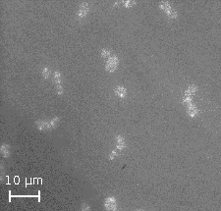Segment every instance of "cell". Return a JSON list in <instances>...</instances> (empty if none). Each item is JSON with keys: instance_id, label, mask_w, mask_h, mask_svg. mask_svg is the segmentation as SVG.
Returning a JSON list of instances; mask_svg holds the SVG:
<instances>
[{"instance_id": "6da1fadb", "label": "cell", "mask_w": 221, "mask_h": 211, "mask_svg": "<svg viewBox=\"0 0 221 211\" xmlns=\"http://www.w3.org/2000/svg\"><path fill=\"white\" fill-rule=\"evenodd\" d=\"M59 124V118H54L49 122H44V121H38L36 122V127L39 130H51L54 129Z\"/></svg>"}, {"instance_id": "7a4b0ae2", "label": "cell", "mask_w": 221, "mask_h": 211, "mask_svg": "<svg viewBox=\"0 0 221 211\" xmlns=\"http://www.w3.org/2000/svg\"><path fill=\"white\" fill-rule=\"evenodd\" d=\"M118 58H117V56H113V57H110L109 58V60L107 61L106 63V70L108 71V72H114L115 70L117 69V66H118Z\"/></svg>"}, {"instance_id": "3957f363", "label": "cell", "mask_w": 221, "mask_h": 211, "mask_svg": "<svg viewBox=\"0 0 221 211\" xmlns=\"http://www.w3.org/2000/svg\"><path fill=\"white\" fill-rule=\"evenodd\" d=\"M88 13V3H85V2H84L83 4L80 6V9H79V11H78V18H79V19H84V18L87 17Z\"/></svg>"}, {"instance_id": "277c9868", "label": "cell", "mask_w": 221, "mask_h": 211, "mask_svg": "<svg viewBox=\"0 0 221 211\" xmlns=\"http://www.w3.org/2000/svg\"><path fill=\"white\" fill-rule=\"evenodd\" d=\"M104 205L106 207V209H108V210H115L117 207L116 200H115L114 197H109V198H107L105 200Z\"/></svg>"}, {"instance_id": "5b68a950", "label": "cell", "mask_w": 221, "mask_h": 211, "mask_svg": "<svg viewBox=\"0 0 221 211\" xmlns=\"http://www.w3.org/2000/svg\"><path fill=\"white\" fill-rule=\"evenodd\" d=\"M116 146L119 150H122L123 148H125L126 143H125V139H123V137L118 136L116 138Z\"/></svg>"}, {"instance_id": "8992f818", "label": "cell", "mask_w": 221, "mask_h": 211, "mask_svg": "<svg viewBox=\"0 0 221 211\" xmlns=\"http://www.w3.org/2000/svg\"><path fill=\"white\" fill-rule=\"evenodd\" d=\"M114 92H115V94L117 96H119V97H125L126 94H127V90L126 89H124L123 87H118L116 89H114Z\"/></svg>"}, {"instance_id": "52a82bcc", "label": "cell", "mask_w": 221, "mask_h": 211, "mask_svg": "<svg viewBox=\"0 0 221 211\" xmlns=\"http://www.w3.org/2000/svg\"><path fill=\"white\" fill-rule=\"evenodd\" d=\"M188 113L189 115L191 117H195L197 114H198V110H197V108L193 105H188Z\"/></svg>"}, {"instance_id": "ba28073f", "label": "cell", "mask_w": 221, "mask_h": 211, "mask_svg": "<svg viewBox=\"0 0 221 211\" xmlns=\"http://www.w3.org/2000/svg\"><path fill=\"white\" fill-rule=\"evenodd\" d=\"M160 8L163 10V11H165L166 13H168L169 11H171L172 10V8L170 7V5H169V3H168V2H161Z\"/></svg>"}, {"instance_id": "9c48e42d", "label": "cell", "mask_w": 221, "mask_h": 211, "mask_svg": "<svg viewBox=\"0 0 221 211\" xmlns=\"http://www.w3.org/2000/svg\"><path fill=\"white\" fill-rule=\"evenodd\" d=\"M1 153L4 157L9 156V146L7 145H3L1 146Z\"/></svg>"}, {"instance_id": "30bf717a", "label": "cell", "mask_w": 221, "mask_h": 211, "mask_svg": "<svg viewBox=\"0 0 221 211\" xmlns=\"http://www.w3.org/2000/svg\"><path fill=\"white\" fill-rule=\"evenodd\" d=\"M196 90H197V87L196 85H191L188 89V90L186 91V96H190L191 97V95L194 94L196 92Z\"/></svg>"}, {"instance_id": "8fae6325", "label": "cell", "mask_w": 221, "mask_h": 211, "mask_svg": "<svg viewBox=\"0 0 221 211\" xmlns=\"http://www.w3.org/2000/svg\"><path fill=\"white\" fill-rule=\"evenodd\" d=\"M54 82L57 83V85L60 84V83H61V76L58 72H56L55 74H54Z\"/></svg>"}, {"instance_id": "7c38bea8", "label": "cell", "mask_w": 221, "mask_h": 211, "mask_svg": "<svg viewBox=\"0 0 221 211\" xmlns=\"http://www.w3.org/2000/svg\"><path fill=\"white\" fill-rule=\"evenodd\" d=\"M101 56L104 58H109L110 57V51L108 49H103L101 51Z\"/></svg>"}, {"instance_id": "4fadbf2b", "label": "cell", "mask_w": 221, "mask_h": 211, "mask_svg": "<svg viewBox=\"0 0 221 211\" xmlns=\"http://www.w3.org/2000/svg\"><path fill=\"white\" fill-rule=\"evenodd\" d=\"M167 15L169 18H172V19H176L177 18V13L174 10H171V11H169L167 13Z\"/></svg>"}, {"instance_id": "5bb4252c", "label": "cell", "mask_w": 221, "mask_h": 211, "mask_svg": "<svg viewBox=\"0 0 221 211\" xmlns=\"http://www.w3.org/2000/svg\"><path fill=\"white\" fill-rule=\"evenodd\" d=\"M49 74H50V71L47 69V68L42 69V75H43L44 78H48V77H49Z\"/></svg>"}, {"instance_id": "9a60e30c", "label": "cell", "mask_w": 221, "mask_h": 211, "mask_svg": "<svg viewBox=\"0 0 221 211\" xmlns=\"http://www.w3.org/2000/svg\"><path fill=\"white\" fill-rule=\"evenodd\" d=\"M124 3H125V7H131V6L136 4L134 1H127V2H124Z\"/></svg>"}, {"instance_id": "2e32d148", "label": "cell", "mask_w": 221, "mask_h": 211, "mask_svg": "<svg viewBox=\"0 0 221 211\" xmlns=\"http://www.w3.org/2000/svg\"><path fill=\"white\" fill-rule=\"evenodd\" d=\"M117 156H118V153H117L116 151H113V152L110 154V156H109V158H110V159H114V158L117 157Z\"/></svg>"}, {"instance_id": "e0dca14e", "label": "cell", "mask_w": 221, "mask_h": 211, "mask_svg": "<svg viewBox=\"0 0 221 211\" xmlns=\"http://www.w3.org/2000/svg\"><path fill=\"white\" fill-rule=\"evenodd\" d=\"M57 89H58V93L61 94V93H62V91H63V88L61 87V84H58V85H57Z\"/></svg>"}, {"instance_id": "ac0fdd59", "label": "cell", "mask_w": 221, "mask_h": 211, "mask_svg": "<svg viewBox=\"0 0 221 211\" xmlns=\"http://www.w3.org/2000/svg\"><path fill=\"white\" fill-rule=\"evenodd\" d=\"M82 207H83V208H82L83 210H87V209H89V206L87 205V204H85V203H84L83 205H82Z\"/></svg>"}, {"instance_id": "d6986e66", "label": "cell", "mask_w": 221, "mask_h": 211, "mask_svg": "<svg viewBox=\"0 0 221 211\" xmlns=\"http://www.w3.org/2000/svg\"><path fill=\"white\" fill-rule=\"evenodd\" d=\"M15 182H16V183H18V182H19V179H18V178L15 179Z\"/></svg>"}]
</instances>
